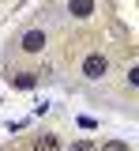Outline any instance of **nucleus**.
Returning <instances> with one entry per match:
<instances>
[{"label":"nucleus","instance_id":"obj_1","mask_svg":"<svg viewBox=\"0 0 139 151\" xmlns=\"http://www.w3.org/2000/svg\"><path fill=\"white\" fill-rule=\"evenodd\" d=\"M105 72H109V60L101 53H87L83 57V76H87V79H101Z\"/></svg>","mask_w":139,"mask_h":151},{"label":"nucleus","instance_id":"obj_2","mask_svg":"<svg viewBox=\"0 0 139 151\" xmlns=\"http://www.w3.org/2000/svg\"><path fill=\"white\" fill-rule=\"evenodd\" d=\"M19 45H23V53H41L45 49V30H26Z\"/></svg>","mask_w":139,"mask_h":151},{"label":"nucleus","instance_id":"obj_3","mask_svg":"<svg viewBox=\"0 0 139 151\" xmlns=\"http://www.w3.org/2000/svg\"><path fill=\"white\" fill-rule=\"evenodd\" d=\"M68 12L75 19H90L94 15V0H68Z\"/></svg>","mask_w":139,"mask_h":151},{"label":"nucleus","instance_id":"obj_4","mask_svg":"<svg viewBox=\"0 0 139 151\" xmlns=\"http://www.w3.org/2000/svg\"><path fill=\"white\" fill-rule=\"evenodd\" d=\"M34 151H60V140L53 132H45V136H34Z\"/></svg>","mask_w":139,"mask_h":151},{"label":"nucleus","instance_id":"obj_5","mask_svg":"<svg viewBox=\"0 0 139 151\" xmlns=\"http://www.w3.org/2000/svg\"><path fill=\"white\" fill-rule=\"evenodd\" d=\"M11 83H15L19 91H30V87L38 83V76H34V72H19V76H15V79H11Z\"/></svg>","mask_w":139,"mask_h":151},{"label":"nucleus","instance_id":"obj_6","mask_svg":"<svg viewBox=\"0 0 139 151\" xmlns=\"http://www.w3.org/2000/svg\"><path fill=\"white\" fill-rule=\"evenodd\" d=\"M101 151H128L124 140H109V144H101Z\"/></svg>","mask_w":139,"mask_h":151},{"label":"nucleus","instance_id":"obj_7","mask_svg":"<svg viewBox=\"0 0 139 151\" xmlns=\"http://www.w3.org/2000/svg\"><path fill=\"white\" fill-rule=\"evenodd\" d=\"M72 151H98V147H94L90 140H75V144H72Z\"/></svg>","mask_w":139,"mask_h":151},{"label":"nucleus","instance_id":"obj_8","mask_svg":"<svg viewBox=\"0 0 139 151\" xmlns=\"http://www.w3.org/2000/svg\"><path fill=\"white\" fill-rule=\"evenodd\" d=\"M128 83H132V87H139V64H135V68H128Z\"/></svg>","mask_w":139,"mask_h":151}]
</instances>
